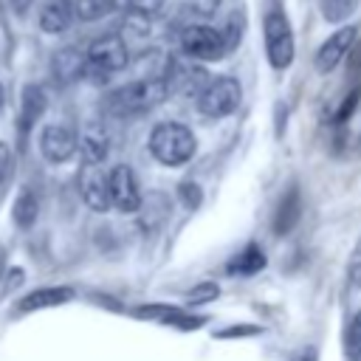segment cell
<instances>
[{"instance_id": "9c48e42d", "label": "cell", "mask_w": 361, "mask_h": 361, "mask_svg": "<svg viewBox=\"0 0 361 361\" xmlns=\"http://www.w3.org/2000/svg\"><path fill=\"white\" fill-rule=\"evenodd\" d=\"M79 195L93 212H107L113 206L110 203V183H107V175L102 172V164L85 161V166L79 172Z\"/></svg>"}, {"instance_id": "3957f363", "label": "cell", "mask_w": 361, "mask_h": 361, "mask_svg": "<svg viewBox=\"0 0 361 361\" xmlns=\"http://www.w3.org/2000/svg\"><path fill=\"white\" fill-rule=\"evenodd\" d=\"M127 42L118 34H102L87 45V76L93 82H107L113 73L127 68Z\"/></svg>"}, {"instance_id": "d6986e66", "label": "cell", "mask_w": 361, "mask_h": 361, "mask_svg": "<svg viewBox=\"0 0 361 361\" xmlns=\"http://www.w3.org/2000/svg\"><path fill=\"white\" fill-rule=\"evenodd\" d=\"M37 214H39L37 195H34L31 189H23V192L17 195V200H14V206H11V217H14V223H17L20 228H28V226H34Z\"/></svg>"}, {"instance_id": "e0dca14e", "label": "cell", "mask_w": 361, "mask_h": 361, "mask_svg": "<svg viewBox=\"0 0 361 361\" xmlns=\"http://www.w3.org/2000/svg\"><path fill=\"white\" fill-rule=\"evenodd\" d=\"M45 90L39 85H28L23 90V104H20V127L28 130L34 121H39V116L45 113Z\"/></svg>"}, {"instance_id": "ac0fdd59", "label": "cell", "mask_w": 361, "mask_h": 361, "mask_svg": "<svg viewBox=\"0 0 361 361\" xmlns=\"http://www.w3.org/2000/svg\"><path fill=\"white\" fill-rule=\"evenodd\" d=\"M299 212H302V203H299V192L296 186H290V192L279 200V209H276V220H274V231L276 234H288L296 220H299Z\"/></svg>"}, {"instance_id": "f1b7e54d", "label": "cell", "mask_w": 361, "mask_h": 361, "mask_svg": "<svg viewBox=\"0 0 361 361\" xmlns=\"http://www.w3.org/2000/svg\"><path fill=\"white\" fill-rule=\"evenodd\" d=\"M350 62H353L355 68H361V45H358V48L353 51V59H350Z\"/></svg>"}, {"instance_id": "5bb4252c", "label": "cell", "mask_w": 361, "mask_h": 361, "mask_svg": "<svg viewBox=\"0 0 361 361\" xmlns=\"http://www.w3.org/2000/svg\"><path fill=\"white\" fill-rule=\"evenodd\" d=\"M73 17H76L73 0H48L39 8V28L48 34H59L73 23Z\"/></svg>"}, {"instance_id": "7c38bea8", "label": "cell", "mask_w": 361, "mask_h": 361, "mask_svg": "<svg viewBox=\"0 0 361 361\" xmlns=\"http://www.w3.org/2000/svg\"><path fill=\"white\" fill-rule=\"evenodd\" d=\"M51 71H54V79L59 85L76 82L87 71V51H79V48H62V51H56L54 54V62H51Z\"/></svg>"}, {"instance_id": "6da1fadb", "label": "cell", "mask_w": 361, "mask_h": 361, "mask_svg": "<svg viewBox=\"0 0 361 361\" xmlns=\"http://www.w3.org/2000/svg\"><path fill=\"white\" fill-rule=\"evenodd\" d=\"M169 93L172 90L166 85V76L158 73V76L135 79L124 87H116L113 93H107L104 107H107V113H113L118 118H130V116H141V113L158 107Z\"/></svg>"}, {"instance_id": "f546056e", "label": "cell", "mask_w": 361, "mask_h": 361, "mask_svg": "<svg viewBox=\"0 0 361 361\" xmlns=\"http://www.w3.org/2000/svg\"><path fill=\"white\" fill-rule=\"evenodd\" d=\"M299 361H316V350H305V353L299 355Z\"/></svg>"}, {"instance_id": "d4e9b609", "label": "cell", "mask_w": 361, "mask_h": 361, "mask_svg": "<svg viewBox=\"0 0 361 361\" xmlns=\"http://www.w3.org/2000/svg\"><path fill=\"white\" fill-rule=\"evenodd\" d=\"M178 195H180V200H183L189 209L200 206V200H203V192H200V186H197V183H192V180H183V183L178 186Z\"/></svg>"}, {"instance_id": "277c9868", "label": "cell", "mask_w": 361, "mask_h": 361, "mask_svg": "<svg viewBox=\"0 0 361 361\" xmlns=\"http://www.w3.org/2000/svg\"><path fill=\"white\" fill-rule=\"evenodd\" d=\"M240 99H243L240 82L234 76H217V79L206 82V87L197 93V110L206 118H223L237 110Z\"/></svg>"}, {"instance_id": "cb8c5ba5", "label": "cell", "mask_w": 361, "mask_h": 361, "mask_svg": "<svg viewBox=\"0 0 361 361\" xmlns=\"http://www.w3.org/2000/svg\"><path fill=\"white\" fill-rule=\"evenodd\" d=\"M217 293H220V288L214 282H200L189 290V305H206V302L217 299Z\"/></svg>"}, {"instance_id": "52a82bcc", "label": "cell", "mask_w": 361, "mask_h": 361, "mask_svg": "<svg viewBox=\"0 0 361 361\" xmlns=\"http://www.w3.org/2000/svg\"><path fill=\"white\" fill-rule=\"evenodd\" d=\"M107 183H110V203L113 209L124 212V214H133L141 209V189H138V180H135V172L127 166V164H118L107 172Z\"/></svg>"}, {"instance_id": "30bf717a", "label": "cell", "mask_w": 361, "mask_h": 361, "mask_svg": "<svg viewBox=\"0 0 361 361\" xmlns=\"http://www.w3.org/2000/svg\"><path fill=\"white\" fill-rule=\"evenodd\" d=\"M353 42H355V28L353 25H344L336 34H330L322 42V48L316 51V71L319 73H330L347 56V51H353Z\"/></svg>"}, {"instance_id": "603a6c76", "label": "cell", "mask_w": 361, "mask_h": 361, "mask_svg": "<svg viewBox=\"0 0 361 361\" xmlns=\"http://www.w3.org/2000/svg\"><path fill=\"white\" fill-rule=\"evenodd\" d=\"M355 3L358 0H322V14H324V20L338 23V20H344V17L353 14Z\"/></svg>"}, {"instance_id": "4316f807", "label": "cell", "mask_w": 361, "mask_h": 361, "mask_svg": "<svg viewBox=\"0 0 361 361\" xmlns=\"http://www.w3.org/2000/svg\"><path fill=\"white\" fill-rule=\"evenodd\" d=\"M11 175H14V155H11V149L0 141V189L8 183Z\"/></svg>"}, {"instance_id": "44dd1931", "label": "cell", "mask_w": 361, "mask_h": 361, "mask_svg": "<svg viewBox=\"0 0 361 361\" xmlns=\"http://www.w3.org/2000/svg\"><path fill=\"white\" fill-rule=\"evenodd\" d=\"M73 8H76V17L79 20L90 23V20L104 17L113 8V0H73Z\"/></svg>"}, {"instance_id": "484cf974", "label": "cell", "mask_w": 361, "mask_h": 361, "mask_svg": "<svg viewBox=\"0 0 361 361\" xmlns=\"http://www.w3.org/2000/svg\"><path fill=\"white\" fill-rule=\"evenodd\" d=\"M127 6L141 17H155L164 8V0H127Z\"/></svg>"}, {"instance_id": "5b68a950", "label": "cell", "mask_w": 361, "mask_h": 361, "mask_svg": "<svg viewBox=\"0 0 361 361\" xmlns=\"http://www.w3.org/2000/svg\"><path fill=\"white\" fill-rule=\"evenodd\" d=\"M180 48L189 59H200V62H217L228 54L223 31L203 23H192L180 31Z\"/></svg>"}, {"instance_id": "7a4b0ae2", "label": "cell", "mask_w": 361, "mask_h": 361, "mask_svg": "<svg viewBox=\"0 0 361 361\" xmlns=\"http://www.w3.org/2000/svg\"><path fill=\"white\" fill-rule=\"evenodd\" d=\"M197 149V141L192 130L180 121H161L149 133V152L164 166H180L186 164Z\"/></svg>"}, {"instance_id": "ffe728a7", "label": "cell", "mask_w": 361, "mask_h": 361, "mask_svg": "<svg viewBox=\"0 0 361 361\" xmlns=\"http://www.w3.org/2000/svg\"><path fill=\"white\" fill-rule=\"evenodd\" d=\"M138 310H155V313H161V316H155V319H161L164 324H178V327H183V330H189V327H200V324H203V319H192V316L183 313L180 307L149 305V307H138Z\"/></svg>"}, {"instance_id": "9a60e30c", "label": "cell", "mask_w": 361, "mask_h": 361, "mask_svg": "<svg viewBox=\"0 0 361 361\" xmlns=\"http://www.w3.org/2000/svg\"><path fill=\"white\" fill-rule=\"evenodd\" d=\"M73 299V290L71 288H39L34 293H25L20 302H17V310L20 313H31V310H42V307H54V305H62Z\"/></svg>"}, {"instance_id": "4fadbf2b", "label": "cell", "mask_w": 361, "mask_h": 361, "mask_svg": "<svg viewBox=\"0 0 361 361\" xmlns=\"http://www.w3.org/2000/svg\"><path fill=\"white\" fill-rule=\"evenodd\" d=\"M107 149H110V138H107L104 127L96 124V121L85 124L82 133H79V152H82V158L87 164H102L107 158Z\"/></svg>"}, {"instance_id": "2e32d148", "label": "cell", "mask_w": 361, "mask_h": 361, "mask_svg": "<svg viewBox=\"0 0 361 361\" xmlns=\"http://www.w3.org/2000/svg\"><path fill=\"white\" fill-rule=\"evenodd\" d=\"M265 268V254L257 243H248L240 254H234L226 265L228 274H243V276H251V274H259Z\"/></svg>"}, {"instance_id": "8992f818", "label": "cell", "mask_w": 361, "mask_h": 361, "mask_svg": "<svg viewBox=\"0 0 361 361\" xmlns=\"http://www.w3.org/2000/svg\"><path fill=\"white\" fill-rule=\"evenodd\" d=\"M262 31H265V54H268V62L276 68V71H285L290 62H293V31H290V23L282 11H271L262 23Z\"/></svg>"}, {"instance_id": "7402d4cb", "label": "cell", "mask_w": 361, "mask_h": 361, "mask_svg": "<svg viewBox=\"0 0 361 361\" xmlns=\"http://www.w3.org/2000/svg\"><path fill=\"white\" fill-rule=\"evenodd\" d=\"M344 350L350 361H361V310L353 316L350 327H347V338H344Z\"/></svg>"}, {"instance_id": "ba28073f", "label": "cell", "mask_w": 361, "mask_h": 361, "mask_svg": "<svg viewBox=\"0 0 361 361\" xmlns=\"http://www.w3.org/2000/svg\"><path fill=\"white\" fill-rule=\"evenodd\" d=\"M39 149L51 164H65L79 149V135L65 124H48L39 135Z\"/></svg>"}, {"instance_id": "4dcf8cb0", "label": "cell", "mask_w": 361, "mask_h": 361, "mask_svg": "<svg viewBox=\"0 0 361 361\" xmlns=\"http://www.w3.org/2000/svg\"><path fill=\"white\" fill-rule=\"evenodd\" d=\"M3 102H6V93H3V85H0V107H3Z\"/></svg>"}, {"instance_id": "83f0119b", "label": "cell", "mask_w": 361, "mask_h": 361, "mask_svg": "<svg viewBox=\"0 0 361 361\" xmlns=\"http://www.w3.org/2000/svg\"><path fill=\"white\" fill-rule=\"evenodd\" d=\"M350 276H353L355 285H361V254L355 257V262H353V268H350Z\"/></svg>"}, {"instance_id": "8fae6325", "label": "cell", "mask_w": 361, "mask_h": 361, "mask_svg": "<svg viewBox=\"0 0 361 361\" xmlns=\"http://www.w3.org/2000/svg\"><path fill=\"white\" fill-rule=\"evenodd\" d=\"M164 76H166V85L172 93H200L206 87V73L203 68L192 65V62H175L169 59L166 68H164Z\"/></svg>"}]
</instances>
